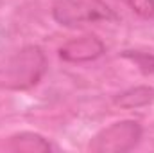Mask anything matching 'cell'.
I'll use <instances>...</instances> for the list:
<instances>
[{"mask_svg":"<svg viewBox=\"0 0 154 153\" xmlns=\"http://www.w3.org/2000/svg\"><path fill=\"white\" fill-rule=\"evenodd\" d=\"M52 18L63 27L75 29L86 24L116 22L118 15L104 0H56Z\"/></svg>","mask_w":154,"mask_h":153,"instance_id":"obj_1","label":"cell"},{"mask_svg":"<svg viewBox=\"0 0 154 153\" xmlns=\"http://www.w3.org/2000/svg\"><path fill=\"white\" fill-rule=\"evenodd\" d=\"M47 72V56L38 45L22 47L5 65V85L13 90H27L38 85Z\"/></svg>","mask_w":154,"mask_h":153,"instance_id":"obj_2","label":"cell"},{"mask_svg":"<svg viewBox=\"0 0 154 153\" xmlns=\"http://www.w3.org/2000/svg\"><path fill=\"white\" fill-rule=\"evenodd\" d=\"M143 135V128L134 119H122L93 135L88 150L93 153H125L134 150Z\"/></svg>","mask_w":154,"mask_h":153,"instance_id":"obj_3","label":"cell"},{"mask_svg":"<svg viewBox=\"0 0 154 153\" xmlns=\"http://www.w3.org/2000/svg\"><path fill=\"white\" fill-rule=\"evenodd\" d=\"M57 54L66 63H90L106 54V45L97 34H82L65 41Z\"/></svg>","mask_w":154,"mask_h":153,"instance_id":"obj_4","label":"cell"},{"mask_svg":"<svg viewBox=\"0 0 154 153\" xmlns=\"http://www.w3.org/2000/svg\"><path fill=\"white\" fill-rule=\"evenodd\" d=\"M115 105L125 110H136V108H143L149 106L154 101V86L149 85H138V86H131L124 92H120L115 96Z\"/></svg>","mask_w":154,"mask_h":153,"instance_id":"obj_5","label":"cell"},{"mask_svg":"<svg viewBox=\"0 0 154 153\" xmlns=\"http://www.w3.org/2000/svg\"><path fill=\"white\" fill-rule=\"evenodd\" d=\"M9 148L13 151H25V153H39V151H50L54 146L50 144L48 139L39 135L36 132H20L14 133L9 139Z\"/></svg>","mask_w":154,"mask_h":153,"instance_id":"obj_6","label":"cell"},{"mask_svg":"<svg viewBox=\"0 0 154 153\" xmlns=\"http://www.w3.org/2000/svg\"><path fill=\"white\" fill-rule=\"evenodd\" d=\"M122 58H125L131 63H134L136 69L142 74H145V76L154 74V54H151V52H143V50H124Z\"/></svg>","mask_w":154,"mask_h":153,"instance_id":"obj_7","label":"cell"},{"mask_svg":"<svg viewBox=\"0 0 154 153\" xmlns=\"http://www.w3.org/2000/svg\"><path fill=\"white\" fill-rule=\"evenodd\" d=\"M118 2L127 5L140 18H145V20L154 18V0H118Z\"/></svg>","mask_w":154,"mask_h":153,"instance_id":"obj_8","label":"cell"}]
</instances>
